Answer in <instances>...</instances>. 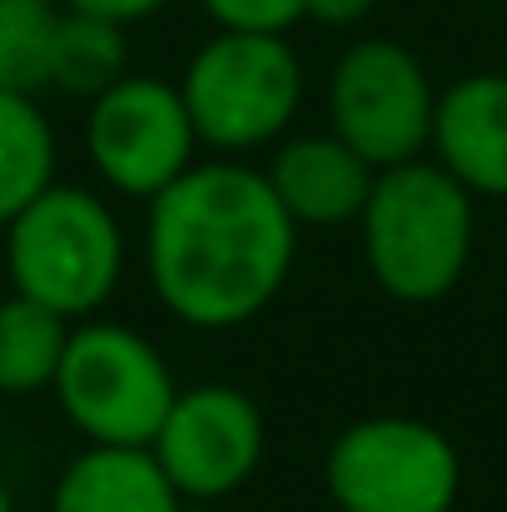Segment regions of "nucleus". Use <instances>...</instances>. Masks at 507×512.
Segmentation results:
<instances>
[{
    "label": "nucleus",
    "mask_w": 507,
    "mask_h": 512,
    "mask_svg": "<svg viewBox=\"0 0 507 512\" xmlns=\"http://www.w3.org/2000/svg\"><path fill=\"white\" fill-rule=\"evenodd\" d=\"M373 15V0H304V20L324 30H358Z\"/></svg>",
    "instance_id": "obj_19"
},
{
    "label": "nucleus",
    "mask_w": 507,
    "mask_h": 512,
    "mask_svg": "<svg viewBox=\"0 0 507 512\" xmlns=\"http://www.w3.org/2000/svg\"><path fill=\"white\" fill-rule=\"evenodd\" d=\"M299 234L259 165L204 155L145 204V279L174 324L229 334L284 294Z\"/></svg>",
    "instance_id": "obj_1"
},
{
    "label": "nucleus",
    "mask_w": 507,
    "mask_h": 512,
    "mask_svg": "<svg viewBox=\"0 0 507 512\" xmlns=\"http://www.w3.org/2000/svg\"><path fill=\"white\" fill-rule=\"evenodd\" d=\"M55 25H60L55 0H0V90L40 95L50 85Z\"/></svg>",
    "instance_id": "obj_16"
},
{
    "label": "nucleus",
    "mask_w": 507,
    "mask_h": 512,
    "mask_svg": "<svg viewBox=\"0 0 507 512\" xmlns=\"http://www.w3.org/2000/svg\"><path fill=\"white\" fill-rule=\"evenodd\" d=\"M120 75H130V25H115L105 15H85V10H65L60 5V25L50 40V85L70 100H95L105 95Z\"/></svg>",
    "instance_id": "obj_14"
},
{
    "label": "nucleus",
    "mask_w": 507,
    "mask_h": 512,
    "mask_svg": "<svg viewBox=\"0 0 507 512\" xmlns=\"http://www.w3.org/2000/svg\"><path fill=\"white\" fill-rule=\"evenodd\" d=\"M324 110L329 130L358 160L388 170L428 155L438 90L428 65L408 45L388 35H363L334 60L324 85Z\"/></svg>",
    "instance_id": "obj_7"
},
{
    "label": "nucleus",
    "mask_w": 507,
    "mask_h": 512,
    "mask_svg": "<svg viewBox=\"0 0 507 512\" xmlns=\"http://www.w3.org/2000/svg\"><path fill=\"white\" fill-rule=\"evenodd\" d=\"M165 468L150 448H105L85 443L55 478L45 512H179Z\"/></svg>",
    "instance_id": "obj_12"
},
{
    "label": "nucleus",
    "mask_w": 507,
    "mask_h": 512,
    "mask_svg": "<svg viewBox=\"0 0 507 512\" xmlns=\"http://www.w3.org/2000/svg\"><path fill=\"white\" fill-rule=\"evenodd\" d=\"M85 160L105 194L150 204L189 165L204 160L194 120L174 80L120 75L85 110Z\"/></svg>",
    "instance_id": "obj_8"
},
{
    "label": "nucleus",
    "mask_w": 507,
    "mask_h": 512,
    "mask_svg": "<svg viewBox=\"0 0 507 512\" xmlns=\"http://www.w3.org/2000/svg\"><path fill=\"white\" fill-rule=\"evenodd\" d=\"M199 10L214 20V30L244 35H289L304 20V0H199Z\"/></svg>",
    "instance_id": "obj_17"
},
{
    "label": "nucleus",
    "mask_w": 507,
    "mask_h": 512,
    "mask_svg": "<svg viewBox=\"0 0 507 512\" xmlns=\"http://www.w3.org/2000/svg\"><path fill=\"white\" fill-rule=\"evenodd\" d=\"M194 120L199 150L224 160L269 155L304 110V60L289 35L214 30L174 80Z\"/></svg>",
    "instance_id": "obj_4"
},
{
    "label": "nucleus",
    "mask_w": 507,
    "mask_h": 512,
    "mask_svg": "<svg viewBox=\"0 0 507 512\" xmlns=\"http://www.w3.org/2000/svg\"><path fill=\"white\" fill-rule=\"evenodd\" d=\"M60 179V140L35 95L0 90V229Z\"/></svg>",
    "instance_id": "obj_13"
},
{
    "label": "nucleus",
    "mask_w": 507,
    "mask_h": 512,
    "mask_svg": "<svg viewBox=\"0 0 507 512\" xmlns=\"http://www.w3.org/2000/svg\"><path fill=\"white\" fill-rule=\"evenodd\" d=\"M0 512H15V498H10V488L0 483Z\"/></svg>",
    "instance_id": "obj_20"
},
{
    "label": "nucleus",
    "mask_w": 507,
    "mask_h": 512,
    "mask_svg": "<svg viewBox=\"0 0 507 512\" xmlns=\"http://www.w3.org/2000/svg\"><path fill=\"white\" fill-rule=\"evenodd\" d=\"M179 512H219V508H214V503H184Z\"/></svg>",
    "instance_id": "obj_21"
},
{
    "label": "nucleus",
    "mask_w": 507,
    "mask_h": 512,
    "mask_svg": "<svg viewBox=\"0 0 507 512\" xmlns=\"http://www.w3.org/2000/svg\"><path fill=\"white\" fill-rule=\"evenodd\" d=\"M428 155L473 199H507V75L478 70L438 90Z\"/></svg>",
    "instance_id": "obj_11"
},
{
    "label": "nucleus",
    "mask_w": 507,
    "mask_h": 512,
    "mask_svg": "<svg viewBox=\"0 0 507 512\" xmlns=\"http://www.w3.org/2000/svg\"><path fill=\"white\" fill-rule=\"evenodd\" d=\"M60 5L65 10H85V15H105L115 25H140V20L169 10L174 0H60Z\"/></svg>",
    "instance_id": "obj_18"
},
{
    "label": "nucleus",
    "mask_w": 507,
    "mask_h": 512,
    "mask_svg": "<svg viewBox=\"0 0 507 512\" xmlns=\"http://www.w3.org/2000/svg\"><path fill=\"white\" fill-rule=\"evenodd\" d=\"M150 453L184 503H224L264 468L269 423L244 388L219 378L189 383L174 393Z\"/></svg>",
    "instance_id": "obj_9"
},
{
    "label": "nucleus",
    "mask_w": 507,
    "mask_h": 512,
    "mask_svg": "<svg viewBox=\"0 0 507 512\" xmlns=\"http://www.w3.org/2000/svg\"><path fill=\"white\" fill-rule=\"evenodd\" d=\"M264 179L289 209L299 229H343L358 219L368 189H373V165L358 160L334 130H309V135H284L264 155Z\"/></svg>",
    "instance_id": "obj_10"
},
{
    "label": "nucleus",
    "mask_w": 507,
    "mask_h": 512,
    "mask_svg": "<svg viewBox=\"0 0 507 512\" xmlns=\"http://www.w3.org/2000/svg\"><path fill=\"white\" fill-rule=\"evenodd\" d=\"M55 408L85 438L105 448H150L179 393L160 343L120 319H80L55 368Z\"/></svg>",
    "instance_id": "obj_5"
},
{
    "label": "nucleus",
    "mask_w": 507,
    "mask_h": 512,
    "mask_svg": "<svg viewBox=\"0 0 507 512\" xmlns=\"http://www.w3.org/2000/svg\"><path fill=\"white\" fill-rule=\"evenodd\" d=\"M10 294L80 324L95 319L125 284V224L110 194L55 179L5 229Z\"/></svg>",
    "instance_id": "obj_3"
},
{
    "label": "nucleus",
    "mask_w": 507,
    "mask_h": 512,
    "mask_svg": "<svg viewBox=\"0 0 507 512\" xmlns=\"http://www.w3.org/2000/svg\"><path fill=\"white\" fill-rule=\"evenodd\" d=\"M324 488L338 512H453L463 458L443 428L408 413H373L334 433Z\"/></svg>",
    "instance_id": "obj_6"
},
{
    "label": "nucleus",
    "mask_w": 507,
    "mask_h": 512,
    "mask_svg": "<svg viewBox=\"0 0 507 512\" xmlns=\"http://www.w3.org/2000/svg\"><path fill=\"white\" fill-rule=\"evenodd\" d=\"M358 244L373 284L398 304H438L458 289L478 239V199L433 155L373 174L358 209Z\"/></svg>",
    "instance_id": "obj_2"
},
{
    "label": "nucleus",
    "mask_w": 507,
    "mask_h": 512,
    "mask_svg": "<svg viewBox=\"0 0 507 512\" xmlns=\"http://www.w3.org/2000/svg\"><path fill=\"white\" fill-rule=\"evenodd\" d=\"M65 339H70V319H60L20 294L0 299V398L50 393Z\"/></svg>",
    "instance_id": "obj_15"
}]
</instances>
